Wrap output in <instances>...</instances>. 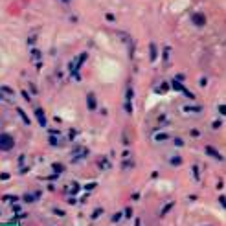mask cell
Masks as SVG:
<instances>
[{
    "label": "cell",
    "mask_w": 226,
    "mask_h": 226,
    "mask_svg": "<svg viewBox=\"0 0 226 226\" xmlns=\"http://www.w3.org/2000/svg\"><path fill=\"white\" fill-rule=\"evenodd\" d=\"M13 145H15L13 136H9V134L2 132V134H0V151H11V149H13Z\"/></svg>",
    "instance_id": "cell-1"
}]
</instances>
